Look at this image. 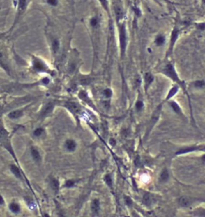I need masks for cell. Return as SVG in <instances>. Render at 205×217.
Instances as JSON below:
<instances>
[{
  "instance_id": "1",
  "label": "cell",
  "mask_w": 205,
  "mask_h": 217,
  "mask_svg": "<svg viewBox=\"0 0 205 217\" xmlns=\"http://www.w3.org/2000/svg\"><path fill=\"white\" fill-rule=\"evenodd\" d=\"M158 73L162 74V75H164L167 78H168L169 79L173 82V84L178 85L179 87H180V90H182L184 94L188 97V100L189 105L191 107L192 110V105H191V98L189 95L188 93V84L185 82L184 80H183L179 75L178 71L176 70L175 64L172 63V61L167 59L164 63L160 65V67H158Z\"/></svg>"
},
{
  "instance_id": "2",
  "label": "cell",
  "mask_w": 205,
  "mask_h": 217,
  "mask_svg": "<svg viewBox=\"0 0 205 217\" xmlns=\"http://www.w3.org/2000/svg\"><path fill=\"white\" fill-rule=\"evenodd\" d=\"M101 23H102L101 15L98 12L92 15L90 18L89 19V34H90L91 41H92V45H93L94 61L96 59H98L99 43H100V38H101Z\"/></svg>"
},
{
  "instance_id": "3",
  "label": "cell",
  "mask_w": 205,
  "mask_h": 217,
  "mask_svg": "<svg viewBox=\"0 0 205 217\" xmlns=\"http://www.w3.org/2000/svg\"><path fill=\"white\" fill-rule=\"evenodd\" d=\"M118 35V49H119V58L121 61L124 60L126 51H127L128 43H129V35H128L127 24L126 19L117 23Z\"/></svg>"
},
{
  "instance_id": "4",
  "label": "cell",
  "mask_w": 205,
  "mask_h": 217,
  "mask_svg": "<svg viewBox=\"0 0 205 217\" xmlns=\"http://www.w3.org/2000/svg\"><path fill=\"white\" fill-rule=\"evenodd\" d=\"M180 21L179 19L177 18L175 21V24L173 26L172 32L170 35V39H169V43H168V47H167V54H166V59H168L169 58H171L173 55V51L175 49L176 43L178 41L179 35H180Z\"/></svg>"
},
{
  "instance_id": "5",
  "label": "cell",
  "mask_w": 205,
  "mask_h": 217,
  "mask_svg": "<svg viewBox=\"0 0 205 217\" xmlns=\"http://www.w3.org/2000/svg\"><path fill=\"white\" fill-rule=\"evenodd\" d=\"M31 65L32 70L38 73H47L53 75V71L51 70L47 63L44 61L41 58L36 56H32L31 59Z\"/></svg>"
},
{
  "instance_id": "6",
  "label": "cell",
  "mask_w": 205,
  "mask_h": 217,
  "mask_svg": "<svg viewBox=\"0 0 205 217\" xmlns=\"http://www.w3.org/2000/svg\"><path fill=\"white\" fill-rule=\"evenodd\" d=\"M163 103L164 102H162L160 104H158L157 107H155V109L153 111L151 116L150 118V120L148 121L147 124V127H146V136H148L150 133L151 132L152 129L154 128L157 122L159 120V118L161 116V113H162V106H163Z\"/></svg>"
},
{
  "instance_id": "7",
  "label": "cell",
  "mask_w": 205,
  "mask_h": 217,
  "mask_svg": "<svg viewBox=\"0 0 205 217\" xmlns=\"http://www.w3.org/2000/svg\"><path fill=\"white\" fill-rule=\"evenodd\" d=\"M80 55L77 50H74L72 52L70 55V58L68 62L67 71L69 75H73L77 70L78 69V66L80 64Z\"/></svg>"
},
{
  "instance_id": "8",
  "label": "cell",
  "mask_w": 205,
  "mask_h": 217,
  "mask_svg": "<svg viewBox=\"0 0 205 217\" xmlns=\"http://www.w3.org/2000/svg\"><path fill=\"white\" fill-rule=\"evenodd\" d=\"M155 80V77L154 74L151 71H146L142 75V84L143 85L145 92H147L150 87H151L152 84H154Z\"/></svg>"
},
{
  "instance_id": "9",
  "label": "cell",
  "mask_w": 205,
  "mask_h": 217,
  "mask_svg": "<svg viewBox=\"0 0 205 217\" xmlns=\"http://www.w3.org/2000/svg\"><path fill=\"white\" fill-rule=\"evenodd\" d=\"M199 201V199L198 198H194V197L188 196H180L178 199V204L179 207H183V208H188L194 205L195 203Z\"/></svg>"
},
{
  "instance_id": "10",
  "label": "cell",
  "mask_w": 205,
  "mask_h": 217,
  "mask_svg": "<svg viewBox=\"0 0 205 217\" xmlns=\"http://www.w3.org/2000/svg\"><path fill=\"white\" fill-rule=\"evenodd\" d=\"M0 144L3 145L5 148H7L10 151H11L9 134L7 132V131L5 129V127L1 123V121H0Z\"/></svg>"
},
{
  "instance_id": "11",
  "label": "cell",
  "mask_w": 205,
  "mask_h": 217,
  "mask_svg": "<svg viewBox=\"0 0 205 217\" xmlns=\"http://www.w3.org/2000/svg\"><path fill=\"white\" fill-rule=\"evenodd\" d=\"M64 107L67 108L68 110L70 111L75 116L79 115L81 112V104L73 100H68L65 102Z\"/></svg>"
},
{
  "instance_id": "12",
  "label": "cell",
  "mask_w": 205,
  "mask_h": 217,
  "mask_svg": "<svg viewBox=\"0 0 205 217\" xmlns=\"http://www.w3.org/2000/svg\"><path fill=\"white\" fill-rule=\"evenodd\" d=\"M167 104L169 105V107H171V109L172 110V111L175 114H176L179 117H180L181 119L184 120H187V117L185 115L184 112L183 111V109L182 107H180V105L179 104L178 102H176L174 100H171L167 102Z\"/></svg>"
},
{
  "instance_id": "13",
  "label": "cell",
  "mask_w": 205,
  "mask_h": 217,
  "mask_svg": "<svg viewBox=\"0 0 205 217\" xmlns=\"http://www.w3.org/2000/svg\"><path fill=\"white\" fill-rule=\"evenodd\" d=\"M27 0H18V7H17V14L16 17H15V21L12 27L17 23L18 20L21 18L25 12V10L27 9Z\"/></svg>"
},
{
  "instance_id": "14",
  "label": "cell",
  "mask_w": 205,
  "mask_h": 217,
  "mask_svg": "<svg viewBox=\"0 0 205 217\" xmlns=\"http://www.w3.org/2000/svg\"><path fill=\"white\" fill-rule=\"evenodd\" d=\"M167 38L166 34L162 33V32H159L154 38L153 44L156 47L160 48V47H164L165 45L167 44Z\"/></svg>"
},
{
  "instance_id": "15",
  "label": "cell",
  "mask_w": 205,
  "mask_h": 217,
  "mask_svg": "<svg viewBox=\"0 0 205 217\" xmlns=\"http://www.w3.org/2000/svg\"><path fill=\"white\" fill-rule=\"evenodd\" d=\"M94 79L95 77L91 75H79L77 79V83L82 86H88L93 84L94 82Z\"/></svg>"
},
{
  "instance_id": "16",
  "label": "cell",
  "mask_w": 205,
  "mask_h": 217,
  "mask_svg": "<svg viewBox=\"0 0 205 217\" xmlns=\"http://www.w3.org/2000/svg\"><path fill=\"white\" fill-rule=\"evenodd\" d=\"M190 87L193 90L195 91H203L205 90V79H199L190 82L188 84V88Z\"/></svg>"
},
{
  "instance_id": "17",
  "label": "cell",
  "mask_w": 205,
  "mask_h": 217,
  "mask_svg": "<svg viewBox=\"0 0 205 217\" xmlns=\"http://www.w3.org/2000/svg\"><path fill=\"white\" fill-rule=\"evenodd\" d=\"M78 97H79V99H80L81 101H83L84 103L87 104L89 107H93V108H94L95 109L94 104H93L92 99H91L90 96H89V95L88 94V92L84 90V89L79 91V92H78Z\"/></svg>"
},
{
  "instance_id": "18",
  "label": "cell",
  "mask_w": 205,
  "mask_h": 217,
  "mask_svg": "<svg viewBox=\"0 0 205 217\" xmlns=\"http://www.w3.org/2000/svg\"><path fill=\"white\" fill-rule=\"evenodd\" d=\"M54 107H55V103L53 101H49L45 104L43 107V109L40 111V117L42 119H44L46 117L49 116L52 112L53 111Z\"/></svg>"
},
{
  "instance_id": "19",
  "label": "cell",
  "mask_w": 205,
  "mask_h": 217,
  "mask_svg": "<svg viewBox=\"0 0 205 217\" xmlns=\"http://www.w3.org/2000/svg\"><path fill=\"white\" fill-rule=\"evenodd\" d=\"M180 90V87H179L178 85L176 84H172V86L171 87V88L169 89L167 93V95L165 97L164 100V103H167V101L171 100H173V98L179 93V91Z\"/></svg>"
},
{
  "instance_id": "20",
  "label": "cell",
  "mask_w": 205,
  "mask_h": 217,
  "mask_svg": "<svg viewBox=\"0 0 205 217\" xmlns=\"http://www.w3.org/2000/svg\"><path fill=\"white\" fill-rule=\"evenodd\" d=\"M170 180V172H169L167 167H163L159 174V177H158V181L162 183V184H165L167 182H168Z\"/></svg>"
},
{
  "instance_id": "21",
  "label": "cell",
  "mask_w": 205,
  "mask_h": 217,
  "mask_svg": "<svg viewBox=\"0 0 205 217\" xmlns=\"http://www.w3.org/2000/svg\"><path fill=\"white\" fill-rule=\"evenodd\" d=\"M101 95L102 96V100H111L114 96V90L111 87H104L101 91Z\"/></svg>"
},
{
  "instance_id": "22",
  "label": "cell",
  "mask_w": 205,
  "mask_h": 217,
  "mask_svg": "<svg viewBox=\"0 0 205 217\" xmlns=\"http://www.w3.org/2000/svg\"><path fill=\"white\" fill-rule=\"evenodd\" d=\"M51 49L52 51V54L56 55L61 49V41L58 38H52L51 41Z\"/></svg>"
},
{
  "instance_id": "23",
  "label": "cell",
  "mask_w": 205,
  "mask_h": 217,
  "mask_svg": "<svg viewBox=\"0 0 205 217\" xmlns=\"http://www.w3.org/2000/svg\"><path fill=\"white\" fill-rule=\"evenodd\" d=\"M145 108V103L141 95H138V98L135 103V110L136 112L140 113Z\"/></svg>"
},
{
  "instance_id": "24",
  "label": "cell",
  "mask_w": 205,
  "mask_h": 217,
  "mask_svg": "<svg viewBox=\"0 0 205 217\" xmlns=\"http://www.w3.org/2000/svg\"><path fill=\"white\" fill-rule=\"evenodd\" d=\"M64 147L67 149V151H70V152H73L74 151H76L77 147V142L73 140V139H68L67 140L65 141L64 143Z\"/></svg>"
},
{
  "instance_id": "25",
  "label": "cell",
  "mask_w": 205,
  "mask_h": 217,
  "mask_svg": "<svg viewBox=\"0 0 205 217\" xmlns=\"http://www.w3.org/2000/svg\"><path fill=\"white\" fill-rule=\"evenodd\" d=\"M100 208H101V202L98 199H94L91 203V211L93 215H98L100 211Z\"/></svg>"
},
{
  "instance_id": "26",
  "label": "cell",
  "mask_w": 205,
  "mask_h": 217,
  "mask_svg": "<svg viewBox=\"0 0 205 217\" xmlns=\"http://www.w3.org/2000/svg\"><path fill=\"white\" fill-rule=\"evenodd\" d=\"M99 2V3L102 7V9L104 10L105 12H106L107 15H109V17L110 18L111 17V7H110V3H109V0H98Z\"/></svg>"
},
{
  "instance_id": "27",
  "label": "cell",
  "mask_w": 205,
  "mask_h": 217,
  "mask_svg": "<svg viewBox=\"0 0 205 217\" xmlns=\"http://www.w3.org/2000/svg\"><path fill=\"white\" fill-rule=\"evenodd\" d=\"M155 201V197L152 194L149 193V192H146L143 195V197H142V202L146 206H150L151 205L154 203Z\"/></svg>"
},
{
  "instance_id": "28",
  "label": "cell",
  "mask_w": 205,
  "mask_h": 217,
  "mask_svg": "<svg viewBox=\"0 0 205 217\" xmlns=\"http://www.w3.org/2000/svg\"><path fill=\"white\" fill-rule=\"evenodd\" d=\"M31 156L33 158V160L36 163H40L41 162V155L40 153V151L37 150L36 147H31Z\"/></svg>"
},
{
  "instance_id": "29",
  "label": "cell",
  "mask_w": 205,
  "mask_h": 217,
  "mask_svg": "<svg viewBox=\"0 0 205 217\" xmlns=\"http://www.w3.org/2000/svg\"><path fill=\"white\" fill-rule=\"evenodd\" d=\"M191 215L194 217H205V208L196 207L191 211Z\"/></svg>"
},
{
  "instance_id": "30",
  "label": "cell",
  "mask_w": 205,
  "mask_h": 217,
  "mask_svg": "<svg viewBox=\"0 0 205 217\" xmlns=\"http://www.w3.org/2000/svg\"><path fill=\"white\" fill-rule=\"evenodd\" d=\"M23 115H24V111L23 110H15L10 111V113L8 114V117L11 120H17V119L20 118Z\"/></svg>"
},
{
  "instance_id": "31",
  "label": "cell",
  "mask_w": 205,
  "mask_h": 217,
  "mask_svg": "<svg viewBox=\"0 0 205 217\" xmlns=\"http://www.w3.org/2000/svg\"><path fill=\"white\" fill-rule=\"evenodd\" d=\"M51 187L55 193H57L59 191V188H60V182L57 179H56L54 177L51 179Z\"/></svg>"
},
{
  "instance_id": "32",
  "label": "cell",
  "mask_w": 205,
  "mask_h": 217,
  "mask_svg": "<svg viewBox=\"0 0 205 217\" xmlns=\"http://www.w3.org/2000/svg\"><path fill=\"white\" fill-rule=\"evenodd\" d=\"M104 181L108 187H109V188H112V187H113V179H112V176H111L110 174L105 175Z\"/></svg>"
},
{
  "instance_id": "33",
  "label": "cell",
  "mask_w": 205,
  "mask_h": 217,
  "mask_svg": "<svg viewBox=\"0 0 205 217\" xmlns=\"http://www.w3.org/2000/svg\"><path fill=\"white\" fill-rule=\"evenodd\" d=\"M9 208L13 213H19L20 211V207L16 203H11L9 206Z\"/></svg>"
},
{
  "instance_id": "34",
  "label": "cell",
  "mask_w": 205,
  "mask_h": 217,
  "mask_svg": "<svg viewBox=\"0 0 205 217\" xmlns=\"http://www.w3.org/2000/svg\"><path fill=\"white\" fill-rule=\"evenodd\" d=\"M194 26L196 28V30L201 32H204L205 31V22H197L194 23Z\"/></svg>"
},
{
  "instance_id": "35",
  "label": "cell",
  "mask_w": 205,
  "mask_h": 217,
  "mask_svg": "<svg viewBox=\"0 0 205 217\" xmlns=\"http://www.w3.org/2000/svg\"><path fill=\"white\" fill-rule=\"evenodd\" d=\"M10 171H11V172L13 173V175H15L17 178H21L20 171V169H19L16 166L11 165V166H10Z\"/></svg>"
},
{
  "instance_id": "36",
  "label": "cell",
  "mask_w": 205,
  "mask_h": 217,
  "mask_svg": "<svg viewBox=\"0 0 205 217\" xmlns=\"http://www.w3.org/2000/svg\"><path fill=\"white\" fill-rule=\"evenodd\" d=\"M0 67L1 68H3L6 72H7L8 75H10V68L8 67V65L6 64V62L5 60H2V59H0Z\"/></svg>"
},
{
  "instance_id": "37",
  "label": "cell",
  "mask_w": 205,
  "mask_h": 217,
  "mask_svg": "<svg viewBox=\"0 0 205 217\" xmlns=\"http://www.w3.org/2000/svg\"><path fill=\"white\" fill-rule=\"evenodd\" d=\"M133 12H134V15L136 18H139V17L142 15V11L140 10V8L137 6H134L133 7Z\"/></svg>"
},
{
  "instance_id": "38",
  "label": "cell",
  "mask_w": 205,
  "mask_h": 217,
  "mask_svg": "<svg viewBox=\"0 0 205 217\" xmlns=\"http://www.w3.org/2000/svg\"><path fill=\"white\" fill-rule=\"evenodd\" d=\"M45 132V131H44V128H42V127H39V128H37L36 130H35L34 131V135L35 136H41Z\"/></svg>"
},
{
  "instance_id": "39",
  "label": "cell",
  "mask_w": 205,
  "mask_h": 217,
  "mask_svg": "<svg viewBox=\"0 0 205 217\" xmlns=\"http://www.w3.org/2000/svg\"><path fill=\"white\" fill-rule=\"evenodd\" d=\"M195 151L205 152V144H195Z\"/></svg>"
},
{
  "instance_id": "40",
  "label": "cell",
  "mask_w": 205,
  "mask_h": 217,
  "mask_svg": "<svg viewBox=\"0 0 205 217\" xmlns=\"http://www.w3.org/2000/svg\"><path fill=\"white\" fill-rule=\"evenodd\" d=\"M76 182H77V181L75 180H68L65 182L64 186L66 187H73V186H75Z\"/></svg>"
},
{
  "instance_id": "41",
  "label": "cell",
  "mask_w": 205,
  "mask_h": 217,
  "mask_svg": "<svg viewBox=\"0 0 205 217\" xmlns=\"http://www.w3.org/2000/svg\"><path fill=\"white\" fill-rule=\"evenodd\" d=\"M47 3L51 7H57L59 5V0H47Z\"/></svg>"
},
{
  "instance_id": "42",
  "label": "cell",
  "mask_w": 205,
  "mask_h": 217,
  "mask_svg": "<svg viewBox=\"0 0 205 217\" xmlns=\"http://www.w3.org/2000/svg\"><path fill=\"white\" fill-rule=\"evenodd\" d=\"M125 203L127 205L128 207H130L132 204H133V201H132V199L130 196H125Z\"/></svg>"
},
{
  "instance_id": "43",
  "label": "cell",
  "mask_w": 205,
  "mask_h": 217,
  "mask_svg": "<svg viewBox=\"0 0 205 217\" xmlns=\"http://www.w3.org/2000/svg\"><path fill=\"white\" fill-rule=\"evenodd\" d=\"M109 144H110L111 146L114 147V146H116V144H117V141L115 140V139H114V138H111L110 140H109Z\"/></svg>"
},
{
  "instance_id": "44",
  "label": "cell",
  "mask_w": 205,
  "mask_h": 217,
  "mask_svg": "<svg viewBox=\"0 0 205 217\" xmlns=\"http://www.w3.org/2000/svg\"><path fill=\"white\" fill-rule=\"evenodd\" d=\"M4 204V200H3V198L2 196H0V204Z\"/></svg>"
},
{
  "instance_id": "45",
  "label": "cell",
  "mask_w": 205,
  "mask_h": 217,
  "mask_svg": "<svg viewBox=\"0 0 205 217\" xmlns=\"http://www.w3.org/2000/svg\"><path fill=\"white\" fill-rule=\"evenodd\" d=\"M3 106L0 105V116H1V115L3 113Z\"/></svg>"
},
{
  "instance_id": "46",
  "label": "cell",
  "mask_w": 205,
  "mask_h": 217,
  "mask_svg": "<svg viewBox=\"0 0 205 217\" xmlns=\"http://www.w3.org/2000/svg\"><path fill=\"white\" fill-rule=\"evenodd\" d=\"M201 160H203V162H204L205 163V154L204 155H203L201 156Z\"/></svg>"
},
{
  "instance_id": "47",
  "label": "cell",
  "mask_w": 205,
  "mask_h": 217,
  "mask_svg": "<svg viewBox=\"0 0 205 217\" xmlns=\"http://www.w3.org/2000/svg\"><path fill=\"white\" fill-rule=\"evenodd\" d=\"M201 4L203 7H205V0H201Z\"/></svg>"
},
{
  "instance_id": "48",
  "label": "cell",
  "mask_w": 205,
  "mask_h": 217,
  "mask_svg": "<svg viewBox=\"0 0 205 217\" xmlns=\"http://www.w3.org/2000/svg\"><path fill=\"white\" fill-rule=\"evenodd\" d=\"M59 217H65V216H64V214H62L61 212H60V214H59Z\"/></svg>"
},
{
  "instance_id": "49",
  "label": "cell",
  "mask_w": 205,
  "mask_h": 217,
  "mask_svg": "<svg viewBox=\"0 0 205 217\" xmlns=\"http://www.w3.org/2000/svg\"><path fill=\"white\" fill-rule=\"evenodd\" d=\"M4 35H5V34H3H3H0V39H1L2 37H3Z\"/></svg>"
},
{
  "instance_id": "50",
  "label": "cell",
  "mask_w": 205,
  "mask_h": 217,
  "mask_svg": "<svg viewBox=\"0 0 205 217\" xmlns=\"http://www.w3.org/2000/svg\"><path fill=\"white\" fill-rule=\"evenodd\" d=\"M44 217H50V216H48V215H47V214H44Z\"/></svg>"
},
{
  "instance_id": "51",
  "label": "cell",
  "mask_w": 205,
  "mask_h": 217,
  "mask_svg": "<svg viewBox=\"0 0 205 217\" xmlns=\"http://www.w3.org/2000/svg\"><path fill=\"white\" fill-rule=\"evenodd\" d=\"M201 184H205V181H203V182H202Z\"/></svg>"
}]
</instances>
